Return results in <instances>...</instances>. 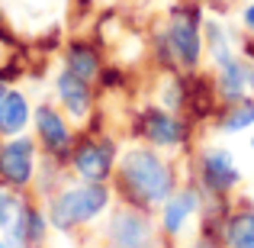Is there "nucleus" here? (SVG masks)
Here are the masks:
<instances>
[{
    "mask_svg": "<svg viewBox=\"0 0 254 248\" xmlns=\"http://www.w3.org/2000/svg\"><path fill=\"white\" fill-rule=\"evenodd\" d=\"M123 180H126V190L138 200V203H164V200L174 193V174L168 162H164L158 152L151 149H132L123 155Z\"/></svg>",
    "mask_w": 254,
    "mask_h": 248,
    "instance_id": "obj_1",
    "label": "nucleus"
},
{
    "mask_svg": "<svg viewBox=\"0 0 254 248\" xmlns=\"http://www.w3.org/2000/svg\"><path fill=\"white\" fill-rule=\"evenodd\" d=\"M106 203H110V190H106L103 184L87 180L81 187H71V190L58 193V197L52 200V226L71 229V226H77V223H87V219H93L97 213H103Z\"/></svg>",
    "mask_w": 254,
    "mask_h": 248,
    "instance_id": "obj_2",
    "label": "nucleus"
},
{
    "mask_svg": "<svg viewBox=\"0 0 254 248\" xmlns=\"http://www.w3.org/2000/svg\"><path fill=\"white\" fill-rule=\"evenodd\" d=\"M36 171V145L29 139H13L0 145V177L13 187H26Z\"/></svg>",
    "mask_w": 254,
    "mask_h": 248,
    "instance_id": "obj_3",
    "label": "nucleus"
},
{
    "mask_svg": "<svg viewBox=\"0 0 254 248\" xmlns=\"http://www.w3.org/2000/svg\"><path fill=\"white\" fill-rule=\"evenodd\" d=\"M168 45L174 52V58H177L180 65H187V68H193V65L199 62V49H203V42H199V29H196V13H174L171 19V29H168Z\"/></svg>",
    "mask_w": 254,
    "mask_h": 248,
    "instance_id": "obj_4",
    "label": "nucleus"
},
{
    "mask_svg": "<svg viewBox=\"0 0 254 248\" xmlns=\"http://www.w3.org/2000/svg\"><path fill=\"white\" fill-rule=\"evenodd\" d=\"M110 242L113 248H151V223L132 210L116 213L110 223Z\"/></svg>",
    "mask_w": 254,
    "mask_h": 248,
    "instance_id": "obj_5",
    "label": "nucleus"
},
{
    "mask_svg": "<svg viewBox=\"0 0 254 248\" xmlns=\"http://www.w3.org/2000/svg\"><path fill=\"white\" fill-rule=\"evenodd\" d=\"M110 167H113V145L110 142H87L74 152V171L84 180L100 184L110 174Z\"/></svg>",
    "mask_w": 254,
    "mask_h": 248,
    "instance_id": "obj_6",
    "label": "nucleus"
},
{
    "mask_svg": "<svg viewBox=\"0 0 254 248\" xmlns=\"http://www.w3.org/2000/svg\"><path fill=\"white\" fill-rule=\"evenodd\" d=\"M142 132H145V139H148V142L161 145V149L180 145V142H184V136H187L184 123H180L177 116H171V113H164V110H148V113H145Z\"/></svg>",
    "mask_w": 254,
    "mask_h": 248,
    "instance_id": "obj_7",
    "label": "nucleus"
},
{
    "mask_svg": "<svg viewBox=\"0 0 254 248\" xmlns=\"http://www.w3.org/2000/svg\"><path fill=\"white\" fill-rule=\"evenodd\" d=\"M238 177H242V174H238L235 162H232V155L225 149H209L203 155V180H206L209 190L222 193V190H229V187H235Z\"/></svg>",
    "mask_w": 254,
    "mask_h": 248,
    "instance_id": "obj_8",
    "label": "nucleus"
},
{
    "mask_svg": "<svg viewBox=\"0 0 254 248\" xmlns=\"http://www.w3.org/2000/svg\"><path fill=\"white\" fill-rule=\"evenodd\" d=\"M58 97H62V103L68 106V113L74 119H84L87 110H90V90H87V81L84 78H77L74 71H62L58 75Z\"/></svg>",
    "mask_w": 254,
    "mask_h": 248,
    "instance_id": "obj_9",
    "label": "nucleus"
},
{
    "mask_svg": "<svg viewBox=\"0 0 254 248\" xmlns=\"http://www.w3.org/2000/svg\"><path fill=\"white\" fill-rule=\"evenodd\" d=\"M36 129H39L42 142L49 145L52 152H62V149H68V145H71L68 123H64L52 106H39V110H36Z\"/></svg>",
    "mask_w": 254,
    "mask_h": 248,
    "instance_id": "obj_10",
    "label": "nucleus"
},
{
    "mask_svg": "<svg viewBox=\"0 0 254 248\" xmlns=\"http://www.w3.org/2000/svg\"><path fill=\"white\" fill-rule=\"evenodd\" d=\"M29 123V103L19 90H6L3 103H0V132L3 136H16L23 126Z\"/></svg>",
    "mask_w": 254,
    "mask_h": 248,
    "instance_id": "obj_11",
    "label": "nucleus"
},
{
    "mask_svg": "<svg viewBox=\"0 0 254 248\" xmlns=\"http://www.w3.org/2000/svg\"><path fill=\"white\" fill-rule=\"evenodd\" d=\"M248 84H251V68H245L242 62L232 58V62L219 65V90L225 100H242Z\"/></svg>",
    "mask_w": 254,
    "mask_h": 248,
    "instance_id": "obj_12",
    "label": "nucleus"
},
{
    "mask_svg": "<svg viewBox=\"0 0 254 248\" xmlns=\"http://www.w3.org/2000/svg\"><path fill=\"white\" fill-rule=\"evenodd\" d=\"M196 210V193L193 190H184V193H171L164 200V229L168 232H180L184 223L193 216Z\"/></svg>",
    "mask_w": 254,
    "mask_h": 248,
    "instance_id": "obj_13",
    "label": "nucleus"
},
{
    "mask_svg": "<svg viewBox=\"0 0 254 248\" xmlns=\"http://www.w3.org/2000/svg\"><path fill=\"white\" fill-rule=\"evenodd\" d=\"M225 242L232 248H254V210L235 213L225 226Z\"/></svg>",
    "mask_w": 254,
    "mask_h": 248,
    "instance_id": "obj_14",
    "label": "nucleus"
},
{
    "mask_svg": "<svg viewBox=\"0 0 254 248\" xmlns=\"http://www.w3.org/2000/svg\"><path fill=\"white\" fill-rule=\"evenodd\" d=\"M68 71H74L77 78H84V81H90V78H93V75L100 71L97 52H93L90 45H84V42L71 45V52H68Z\"/></svg>",
    "mask_w": 254,
    "mask_h": 248,
    "instance_id": "obj_15",
    "label": "nucleus"
},
{
    "mask_svg": "<svg viewBox=\"0 0 254 248\" xmlns=\"http://www.w3.org/2000/svg\"><path fill=\"white\" fill-rule=\"evenodd\" d=\"M251 123H254V103L251 100H235L232 113L222 119V129L225 132H242V129H248Z\"/></svg>",
    "mask_w": 254,
    "mask_h": 248,
    "instance_id": "obj_16",
    "label": "nucleus"
},
{
    "mask_svg": "<svg viewBox=\"0 0 254 248\" xmlns=\"http://www.w3.org/2000/svg\"><path fill=\"white\" fill-rule=\"evenodd\" d=\"M206 39H209V52H212V58H216V65H225V62H232V49H229V36L222 32V26L219 23H206Z\"/></svg>",
    "mask_w": 254,
    "mask_h": 248,
    "instance_id": "obj_17",
    "label": "nucleus"
},
{
    "mask_svg": "<svg viewBox=\"0 0 254 248\" xmlns=\"http://www.w3.org/2000/svg\"><path fill=\"white\" fill-rule=\"evenodd\" d=\"M16 200L10 197L6 190H0V229H6V226H13V219H16Z\"/></svg>",
    "mask_w": 254,
    "mask_h": 248,
    "instance_id": "obj_18",
    "label": "nucleus"
},
{
    "mask_svg": "<svg viewBox=\"0 0 254 248\" xmlns=\"http://www.w3.org/2000/svg\"><path fill=\"white\" fill-rule=\"evenodd\" d=\"M242 23H245V26H248V29L254 32V3H248V6L242 10Z\"/></svg>",
    "mask_w": 254,
    "mask_h": 248,
    "instance_id": "obj_19",
    "label": "nucleus"
},
{
    "mask_svg": "<svg viewBox=\"0 0 254 248\" xmlns=\"http://www.w3.org/2000/svg\"><path fill=\"white\" fill-rule=\"evenodd\" d=\"M0 248H10V245H3V242H0Z\"/></svg>",
    "mask_w": 254,
    "mask_h": 248,
    "instance_id": "obj_20",
    "label": "nucleus"
},
{
    "mask_svg": "<svg viewBox=\"0 0 254 248\" xmlns=\"http://www.w3.org/2000/svg\"><path fill=\"white\" fill-rule=\"evenodd\" d=\"M251 149H254V139H251Z\"/></svg>",
    "mask_w": 254,
    "mask_h": 248,
    "instance_id": "obj_21",
    "label": "nucleus"
}]
</instances>
